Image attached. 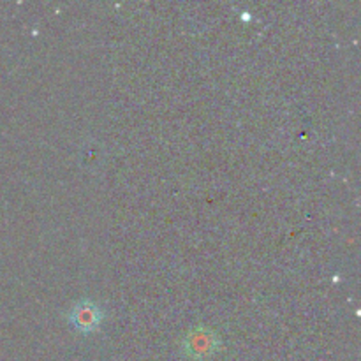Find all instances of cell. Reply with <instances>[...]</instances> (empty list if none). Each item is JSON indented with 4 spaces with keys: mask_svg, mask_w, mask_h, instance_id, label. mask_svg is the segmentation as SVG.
Returning <instances> with one entry per match:
<instances>
[{
    "mask_svg": "<svg viewBox=\"0 0 361 361\" xmlns=\"http://www.w3.org/2000/svg\"><path fill=\"white\" fill-rule=\"evenodd\" d=\"M219 348V338L207 328H197L190 331L189 337L183 342V349L190 358L204 360L214 355Z\"/></svg>",
    "mask_w": 361,
    "mask_h": 361,
    "instance_id": "1",
    "label": "cell"
},
{
    "mask_svg": "<svg viewBox=\"0 0 361 361\" xmlns=\"http://www.w3.org/2000/svg\"><path fill=\"white\" fill-rule=\"evenodd\" d=\"M102 321V312L95 303L83 300L76 303L69 312V323L81 334H90L97 330Z\"/></svg>",
    "mask_w": 361,
    "mask_h": 361,
    "instance_id": "2",
    "label": "cell"
}]
</instances>
